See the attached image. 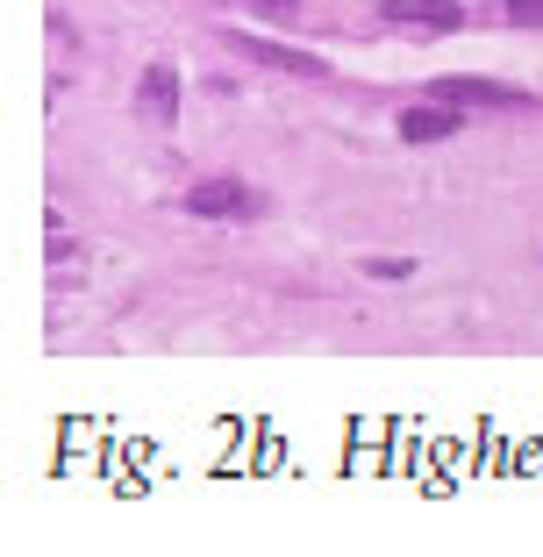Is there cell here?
Here are the masks:
<instances>
[{"label":"cell","mask_w":543,"mask_h":557,"mask_svg":"<svg viewBox=\"0 0 543 557\" xmlns=\"http://www.w3.org/2000/svg\"><path fill=\"white\" fill-rule=\"evenodd\" d=\"M186 214H208V222H258L264 194L244 186V180H200V186H186Z\"/></svg>","instance_id":"6da1fadb"},{"label":"cell","mask_w":543,"mask_h":557,"mask_svg":"<svg viewBox=\"0 0 543 557\" xmlns=\"http://www.w3.org/2000/svg\"><path fill=\"white\" fill-rule=\"evenodd\" d=\"M429 94L451 100V108H501V115H529L536 108L522 86H501V79H436Z\"/></svg>","instance_id":"7a4b0ae2"},{"label":"cell","mask_w":543,"mask_h":557,"mask_svg":"<svg viewBox=\"0 0 543 557\" xmlns=\"http://www.w3.org/2000/svg\"><path fill=\"white\" fill-rule=\"evenodd\" d=\"M230 50H244L250 65H272V72H294V79H330V65L314 50H294V44H272V36H230Z\"/></svg>","instance_id":"3957f363"},{"label":"cell","mask_w":543,"mask_h":557,"mask_svg":"<svg viewBox=\"0 0 543 557\" xmlns=\"http://www.w3.org/2000/svg\"><path fill=\"white\" fill-rule=\"evenodd\" d=\"M394 129H400V144H451V136L465 129V108H451V100L429 94L422 108H400Z\"/></svg>","instance_id":"277c9868"},{"label":"cell","mask_w":543,"mask_h":557,"mask_svg":"<svg viewBox=\"0 0 543 557\" xmlns=\"http://www.w3.org/2000/svg\"><path fill=\"white\" fill-rule=\"evenodd\" d=\"M136 115L150 129H172L180 122V65H144V86H136Z\"/></svg>","instance_id":"5b68a950"},{"label":"cell","mask_w":543,"mask_h":557,"mask_svg":"<svg viewBox=\"0 0 543 557\" xmlns=\"http://www.w3.org/2000/svg\"><path fill=\"white\" fill-rule=\"evenodd\" d=\"M386 22H415V29H436V36H458L465 29V8L458 0H379Z\"/></svg>","instance_id":"8992f818"},{"label":"cell","mask_w":543,"mask_h":557,"mask_svg":"<svg viewBox=\"0 0 543 557\" xmlns=\"http://www.w3.org/2000/svg\"><path fill=\"white\" fill-rule=\"evenodd\" d=\"M415 264L408 258H365V278H408Z\"/></svg>","instance_id":"52a82bcc"},{"label":"cell","mask_w":543,"mask_h":557,"mask_svg":"<svg viewBox=\"0 0 543 557\" xmlns=\"http://www.w3.org/2000/svg\"><path fill=\"white\" fill-rule=\"evenodd\" d=\"M508 8V22H529V29H543V0H501Z\"/></svg>","instance_id":"ba28073f"},{"label":"cell","mask_w":543,"mask_h":557,"mask_svg":"<svg viewBox=\"0 0 543 557\" xmlns=\"http://www.w3.org/2000/svg\"><path fill=\"white\" fill-rule=\"evenodd\" d=\"M244 8H250V15H272V22L294 15V0H244Z\"/></svg>","instance_id":"9c48e42d"}]
</instances>
